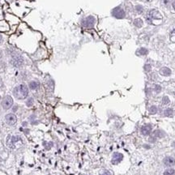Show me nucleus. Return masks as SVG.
Here are the masks:
<instances>
[{"label": "nucleus", "mask_w": 175, "mask_h": 175, "mask_svg": "<svg viewBox=\"0 0 175 175\" xmlns=\"http://www.w3.org/2000/svg\"><path fill=\"white\" fill-rule=\"evenodd\" d=\"M7 144L10 148L17 150L24 146L23 140L20 136H12L9 135L7 139Z\"/></svg>", "instance_id": "nucleus-1"}, {"label": "nucleus", "mask_w": 175, "mask_h": 175, "mask_svg": "<svg viewBox=\"0 0 175 175\" xmlns=\"http://www.w3.org/2000/svg\"><path fill=\"white\" fill-rule=\"evenodd\" d=\"M13 94L17 99H25L28 95V89L25 84H20L16 86L13 90Z\"/></svg>", "instance_id": "nucleus-2"}, {"label": "nucleus", "mask_w": 175, "mask_h": 175, "mask_svg": "<svg viewBox=\"0 0 175 175\" xmlns=\"http://www.w3.org/2000/svg\"><path fill=\"white\" fill-rule=\"evenodd\" d=\"M13 105V99L12 98V96H7L3 98V101H2V106L4 110H8Z\"/></svg>", "instance_id": "nucleus-3"}, {"label": "nucleus", "mask_w": 175, "mask_h": 175, "mask_svg": "<svg viewBox=\"0 0 175 175\" xmlns=\"http://www.w3.org/2000/svg\"><path fill=\"white\" fill-rule=\"evenodd\" d=\"M96 20L94 17L92 16H88L83 20L82 22V25L85 28H92L95 24Z\"/></svg>", "instance_id": "nucleus-4"}, {"label": "nucleus", "mask_w": 175, "mask_h": 175, "mask_svg": "<svg viewBox=\"0 0 175 175\" xmlns=\"http://www.w3.org/2000/svg\"><path fill=\"white\" fill-rule=\"evenodd\" d=\"M112 14L115 18H118V19H122L125 16L124 11L121 7H116V8H114L112 12Z\"/></svg>", "instance_id": "nucleus-5"}, {"label": "nucleus", "mask_w": 175, "mask_h": 175, "mask_svg": "<svg viewBox=\"0 0 175 175\" xmlns=\"http://www.w3.org/2000/svg\"><path fill=\"white\" fill-rule=\"evenodd\" d=\"M5 119H6L7 123L11 125V126L15 125V124L16 123V122H17V118H16V116L14 114H7L6 117H5Z\"/></svg>", "instance_id": "nucleus-6"}, {"label": "nucleus", "mask_w": 175, "mask_h": 175, "mask_svg": "<svg viewBox=\"0 0 175 175\" xmlns=\"http://www.w3.org/2000/svg\"><path fill=\"white\" fill-rule=\"evenodd\" d=\"M122 159H123V155L122 153H119V152H115L113 155V157H112V164L114 165H117V164L120 163Z\"/></svg>", "instance_id": "nucleus-7"}, {"label": "nucleus", "mask_w": 175, "mask_h": 175, "mask_svg": "<svg viewBox=\"0 0 175 175\" xmlns=\"http://www.w3.org/2000/svg\"><path fill=\"white\" fill-rule=\"evenodd\" d=\"M12 64L15 66H20L22 64H23L24 59H23V58H22L21 56H20V55H16V56H14L12 58Z\"/></svg>", "instance_id": "nucleus-8"}, {"label": "nucleus", "mask_w": 175, "mask_h": 175, "mask_svg": "<svg viewBox=\"0 0 175 175\" xmlns=\"http://www.w3.org/2000/svg\"><path fill=\"white\" fill-rule=\"evenodd\" d=\"M152 126L150 124H147V125H144L141 127V134L144 135H150V133L152 132Z\"/></svg>", "instance_id": "nucleus-9"}, {"label": "nucleus", "mask_w": 175, "mask_h": 175, "mask_svg": "<svg viewBox=\"0 0 175 175\" xmlns=\"http://www.w3.org/2000/svg\"><path fill=\"white\" fill-rule=\"evenodd\" d=\"M148 19H161L162 18L161 15L156 10H152L151 12H149V13L148 15Z\"/></svg>", "instance_id": "nucleus-10"}, {"label": "nucleus", "mask_w": 175, "mask_h": 175, "mask_svg": "<svg viewBox=\"0 0 175 175\" xmlns=\"http://www.w3.org/2000/svg\"><path fill=\"white\" fill-rule=\"evenodd\" d=\"M163 162L166 166H173L175 164V160L173 157H171V156H167V157L164 159Z\"/></svg>", "instance_id": "nucleus-11"}, {"label": "nucleus", "mask_w": 175, "mask_h": 175, "mask_svg": "<svg viewBox=\"0 0 175 175\" xmlns=\"http://www.w3.org/2000/svg\"><path fill=\"white\" fill-rule=\"evenodd\" d=\"M160 74L164 76H169L171 74V71L168 67H162L160 70Z\"/></svg>", "instance_id": "nucleus-12"}, {"label": "nucleus", "mask_w": 175, "mask_h": 175, "mask_svg": "<svg viewBox=\"0 0 175 175\" xmlns=\"http://www.w3.org/2000/svg\"><path fill=\"white\" fill-rule=\"evenodd\" d=\"M164 135H165V134H164L161 131H154L153 132V137H155L156 139V138H162L163 136H164Z\"/></svg>", "instance_id": "nucleus-13"}, {"label": "nucleus", "mask_w": 175, "mask_h": 175, "mask_svg": "<svg viewBox=\"0 0 175 175\" xmlns=\"http://www.w3.org/2000/svg\"><path fill=\"white\" fill-rule=\"evenodd\" d=\"M29 88H30L31 89H32V90H35V89H37L38 88V83L36 81H32L29 83Z\"/></svg>", "instance_id": "nucleus-14"}, {"label": "nucleus", "mask_w": 175, "mask_h": 175, "mask_svg": "<svg viewBox=\"0 0 175 175\" xmlns=\"http://www.w3.org/2000/svg\"><path fill=\"white\" fill-rule=\"evenodd\" d=\"M134 24H135V25L136 26V27L140 28V27H142V25H143L144 23H143V20H142L138 18V19L135 20V21H134Z\"/></svg>", "instance_id": "nucleus-15"}, {"label": "nucleus", "mask_w": 175, "mask_h": 175, "mask_svg": "<svg viewBox=\"0 0 175 175\" xmlns=\"http://www.w3.org/2000/svg\"><path fill=\"white\" fill-rule=\"evenodd\" d=\"M173 111L172 109H167L165 110L164 114H165V116H166V117H171L173 115Z\"/></svg>", "instance_id": "nucleus-16"}, {"label": "nucleus", "mask_w": 175, "mask_h": 175, "mask_svg": "<svg viewBox=\"0 0 175 175\" xmlns=\"http://www.w3.org/2000/svg\"><path fill=\"white\" fill-rule=\"evenodd\" d=\"M138 53H139L140 55H146L148 53V50L145 48H141L139 50H138Z\"/></svg>", "instance_id": "nucleus-17"}, {"label": "nucleus", "mask_w": 175, "mask_h": 175, "mask_svg": "<svg viewBox=\"0 0 175 175\" xmlns=\"http://www.w3.org/2000/svg\"><path fill=\"white\" fill-rule=\"evenodd\" d=\"M164 175H175V169H169L165 171Z\"/></svg>", "instance_id": "nucleus-18"}, {"label": "nucleus", "mask_w": 175, "mask_h": 175, "mask_svg": "<svg viewBox=\"0 0 175 175\" xmlns=\"http://www.w3.org/2000/svg\"><path fill=\"white\" fill-rule=\"evenodd\" d=\"M156 112H157V108H156V106H152L150 107V109H149V113L151 114H155Z\"/></svg>", "instance_id": "nucleus-19"}, {"label": "nucleus", "mask_w": 175, "mask_h": 175, "mask_svg": "<svg viewBox=\"0 0 175 175\" xmlns=\"http://www.w3.org/2000/svg\"><path fill=\"white\" fill-rule=\"evenodd\" d=\"M162 103H163V105H168L169 103V99L168 96H164L162 99Z\"/></svg>", "instance_id": "nucleus-20"}, {"label": "nucleus", "mask_w": 175, "mask_h": 175, "mask_svg": "<svg viewBox=\"0 0 175 175\" xmlns=\"http://www.w3.org/2000/svg\"><path fill=\"white\" fill-rule=\"evenodd\" d=\"M161 90V87L160 86V85H156V87H155V91L156 92H160Z\"/></svg>", "instance_id": "nucleus-21"}, {"label": "nucleus", "mask_w": 175, "mask_h": 175, "mask_svg": "<svg viewBox=\"0 0 175 175\" xmlns=\"http://www.w3.org/2000/svg\"><path fill=\"white\" fill-rule=\"evenodd\" d=\"M144 70L146 71V72H149V71L151 70V66L149 64H147L144 66Z\"/></svg>", "instance_id": "nucleus-22"}, {"label": "nucleus", "mask_w": 175, "mask_h": 175, "mask_svg": "<svg viewBox=\"0 0 175 175\" xmlns=\"http://www.w3.org/2000/svg\"><path fill=\"white\" fill-rule=\"evenodd\" d=\"M32 101H33V100L32 99H29L28 100V102H27V106H31L32 105Z\"/></svg>", "instance_id": "nucleus-23"}, {"label": "nucleus", "mask_w": 175, "mask_h": 175, "mask_svg": "<svg viewBox=\"0 0 175 175\" xmlns=\"http://www.w3.org/2000/svg\"><path fill=\"white\" fill-rule=\"evenodd\" d=\"M136 9L138 10V12H139V13L142 12V11H143V7H141V6H137L136 7Z\"/></svg>", "instance_id": "nucleus-24"}, {"label": "nucleus", "mask_w": 175, "mask_h": 175, "mask_svg": "<svg viewBox=\"0 0 175 175\" xmlns=\"http://www.w3.org/2000/svg\"><path fill=\"white\" fill-rule=\"evenodd\" d=\"M162 2H163V3L165 5H167L169 3V0H162Z\"/></svg>", "instance_id": "nucleus-25"}, {"label": "nucleus", "mask_w": 175, "mask_h": 175, "mask_svg": "<svg viewBox=\"0 0 175 175\" xmlns=\"http://www.w3.org/2000/svg\"><path fill=\"white\" fill-rule=\"evenodd\" d=\"M100 175H111V173L110 172H108V171H106V172H104L102 174H100Z\"/></svg>", "instance_id": "nucleus-26"}, {"label": "nucleus", "mask_w": 175, "mask_h": 175, "mask_svg": "<svg viewBox=\"0 0 175 175\" xmlns=\"http://www.w3.org/2000/svg\"><path fill=\"white\" fill-rule=\"evenodd\" d=\"M2 39H3V37H2V35H1V34H0V42H1Z\"/></svg>", "instance_id": "nucleus-27"}, {"label": "nucleus", "mask_w": 175, "mask_h": 175, "mask_svg": "<svg viewBox=\"0 0 175 175\" xmlns=\"http://www.w3.org/2000/svg\"><path fill=\"white\" fill-rule=\"evenodd\" d=\"M173 9L175 10V2H174V3H173Z\"/></svg>", "instance_id": "nucleus-28"}, {"label": "nucleus", "mask_w": 175, "mask_h": 175, "mask_svg": "<svg viewBox=\"0 0 175 175\" xmlns=\"http://www.w3.org/2000/svg\"><path fill=\"white\" fill-rule=\"evenodd\" d=\"M2 58V52H1V50H0V58Z\"/></svg>", "instance_id": "nucleus-29"}, {"label": "nucleus", "mask_w": 175, "mask_h": 175, "mask_svg": "<svg viewBox=\"0 0 175 175\" xmlns=\"http://www.w3.org/2000/svg\"><path fill=\"white\" fill-rule=\"evenodd\" d=\"M173 34L175 35V29H174V30H173Z\"/></svg>", "instance_id": "nucleus-30"}, {"label": "nucleus", "mask_w": 175, "mask_h": 175, "mask_svg": "<svg viewBox=\"0 0 175 175\" xmlns=\"http://www.w3.org/2000/svg\"><path fill=\"white\" fill-rule=\"evenodd\" d=\"M0 99H1V96H0Z\"/></svg>", "instance_id": "nucleus-31"}, {"label": "nucleus", "mask_w": 175, "mask_h": 175, "mask_svg": "<svg viewBox=\"0 0 175 175\" xmlns=\"http://www.w3.org/2000/svg\"><path fill=\"white\" fill-rule=\"evenodd\" d=\"M148 1H150V0H148Z\"/></svg>", "instance_id": "nucleus-32"}]
</instances>
